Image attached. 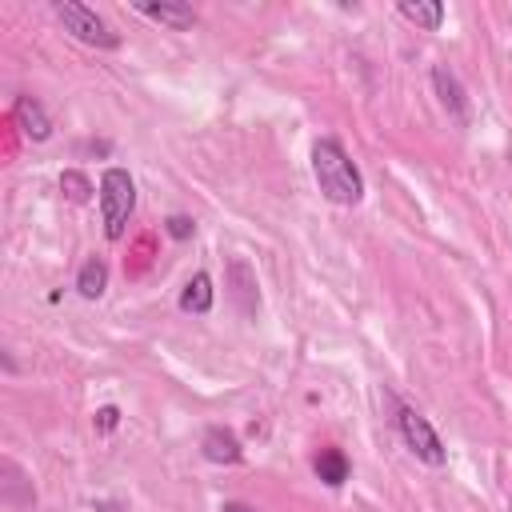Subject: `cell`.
Here are the masks:
<instances>
[{
	"label": "cell",
	"mask_w": 512,
	"mask_h": 512,
	"mask_svg": "<svg viewBox=\"0 0 512 512\" xmlns=\"http://www.w3.org/2000/svg\"><path fill=\"white\" fill-rule=\"evenodd\" d=\"M312 176H316V188L340 208H352L364 200V176L356 160L344 152V144L332 136H320L312 144Z\"/></svg>",
	"instance_id": "1"
},
{
	"label": "cell",
	"mask_w": 512,
	"mask_h": 512,
	"mask_svg": "<svg viewBox=\"0 0 512 512\" xmlns=\"http://www.w3.org/2000/svg\"><path fill=\"white\" fill-rule=\"evenodd\" d=\"M136 212V184L124 168H104L100 176V216H104V236L108 240H124L128 220Z\"/></svg>",
	"instance_id": "2"
},
{
	"label": "cell",
	"mask_w": 512,
	"mask_h": 512,
	"mask_svg": "<svg viewBox=\"0 0 512 512\" xmlns=\"http://www.w3.org/2000/svg\"><path fill=\"white\" fill-rule=\"evenodd\" d=\"M396 432H400L404 448H408L420 464H428V468H444V464H448V448H444L440 432H436L432 420H428L424 412H416L412 404H396Z\"/></svg>",
	"instance_id": "3"
},
{
	"label": "cell",
	"mask_w": 512,
	"mask_h": 512,
	"mask_svg": "<svg viewBox=\"0 0 512 512\" xmlns=\"http://www.w3.org/2000/svg\"><path fill=\"white\" fill-rule=\"evenodd\" d=\"M52 12H56V20L64 24V32H72L80 44L104 48V52H116V48H120V32H116L104 16H96V8H88V4H80V0H56Z\"/></svg>",
	"instance_id": "4"
},
{
	"label": "cell",
	"mask_w": 512,
	"mask_h": 512,
	"mask_svg": "<svg viewBox=\"0 0 512 512\" xmlns=\"http://www.w3.org/2000/svg\"><path fill=\"white\" fill-rule=\"evenodd\" d=\"M432 92H436V100H440V108L464 128L468 124V92H464V84H460V76L448 68V64H432Z\"/></svg>",
	"instance_id": "5"
},
{
	"label": "cell",
	"mask_w": 512,
	"mask_h": 512,
	"mask_svg": "<svg viewBox=\"0 0 512 512\" xmlns=\"http://www.w3.org/2000/svg\"><path fill=\"white\" fill-rule=\"evenodd\" d=\"M228 300L236 304L240 316H256L260 312V292H256V272L244 256H232L228 260Z\"/></svg>",
	"instance_id": "6"
},
{
	"label": "cell",
	"mask_w": 512,
	"mask_h": 512,
	"mask_svg": "<svg viewBox=\"0 0 512 512\" xmlns=\"http://www.w3.org/2000/svg\"><path fill=\"white\" fill-rule=\"evenodd\" d=\"M132 8H136L140 16H148V20L164 24V28H172V32H188V28H196V24H200L196 8H192V4H184V0H160V4L136 0Z\"/></svg>",
	"instance_id": "7"
},
{
	"label": "cell",
	"mask_w": 512,
	"mask_h": 512,
	"mask_svg": "<svg viewBox=\"0 0 512 512\" xmlns=\"http://www.w3.org/2000/svg\"><path fill=\"white\" fill-rule=\"evenodd\" d=\"M12 120H16V128H20L32 144H44V140L52 136V120H48V112H44V104H40L36 96H16V100H12Z\"/></svg>",
	"instance_id": "8"
},
{
	"label": "cell",
	"mask_w": 512,
	"mask_h": 512,
	"mask_svg": "<svg viewBox=\"0 0 512 512\" xmlns=\"http://www.w3.org/2000/svg\"><path fill=\"white\" fill-rule=\"evenodd\" d=\"M200 452H204V460H212V464H240V460H244V448H240L236 432H228V428H220V424L204 428Z\"/></svg>",
	"instance_id": "9"
},
{
	"label": "cell",
	"mask_w": 512,
	"mask_h": 512,
	"mask_svg": "<svg viewBox=\"0 0 512 512\" xmlns=\"http://www.w3.org/2000/svg\"><path fill=\"white\" fill-rule=\"evenodd\" d=\"M212 300H216V292H212V276L208 272H196L184 288H180V312H192V316H204V312H212Z\"/></svg>",
	"instance_id": "10"
},
{
	"label": "cell",
	"mask_w": 512,
	"mask_h": 512,
	"mask_svg": "<svg viewBox=\"0 0 512 512\" xmlns=\"http://www.w3.org/2000/svg\"><path fill=\"white\" fill-rule=\"evenodd\" d=\"M0 472H4V492H0L4 504H8V508H32V504H36V492H32V484H24L28 476L16 468V460H4Z\"/></svg>",
	"instance_id": "11"
},
{
	"label": "cell",
	"mask_w": 512,
	"mask_h": 512,
	"mask_svg": "<svg viewBox=\"0 0 512 512\" xmlns=\"http://www.w3.org/2000/svg\"><path fill=\"white\" fill-rule=\"evenodd\" d=\"M396 12H400L408 24L424 28V32H436V28L444 24V4H440V0H400Z\"/></svg>",
	"instance_id": "12"
},
{
	"label": "cell",
	"mask_w": 512,
	"mask_h": 512,
	"mask_svg": "<svg viewBox=\"0 0 512 512\" xmlns=\"http://www.w3.org/2000/svg\"><path fill=\"white\" fill-rule=\"evenodd\" d=\"M104 288H108V264H104L100 256H88V260L80 264V272H76V292H80L84 300H100Z\"/></svg>",
	"instance_id": "13"
},
{
	"label": "cell",
	"mask_w": 512,
	"mask_h": 512,
	"mask_svg": "<svg viewBox=\"0 0 512 512\" xmlns=\"http://www.w3.org/2000/svg\"><path fill=\"white\" fill-rule=\"evenodd\" d=\"M312 468H316V476H320L328 488H340V484L348 480V472H352V464H348V456H344L340 448H320L316 460H312Z\"/></svg>",
	"instance_id": "14"
},
{
	"label": "cell",
	"mask_w": 512,
	"mask_h": 512,
	"mask_svg": "<svg viewBox=\"0 0 512 512\" xmlns=\"http://www.w3.org/2000/svg\"><path fill=\"white\" fill-rule=\"evenodd\" d=\"M60 192H64L72 204H88V200H92V180H88L80 168H64V172H60Z\"/></svg>",
	"instance_id": "15"
},
{
	"label": "cell",
	"mask_w": 512,
	"mask_h": 512,
	"mask_svg": "<svg viewBox=\"0 0 512 512\" xmlns=\"http://www.w3.org/2000/svg\"><path fill=\"white\" fill-rule=\"evenodd\" d=\"M164 232H168L172 240H192V232H196V220L176 212V216H168V220H164Z\"/></svg>",
	"instance_id": "16"
},
{
	"label": "cell",
	"mask_w": 512,
	"mask_h": 512,
	"mask_svg": "<svg viewBox=\"0 0 512 512\" xmlns=\"http://www.w3.org/2000/svg\"><path fill=\"white\" fill-rule=\"evenodd\" d=\"M92 424H96V432H112V428L120 424V408H116V404H104V408H96Z\"/></svg>",
	"instance_id": "17"
},
{
	"label": "cell",
	"mask_w": 512,
	"mask_h": 512,
	"mask_svg": "<svg viewBox=\"0 0 512 512\" xmlns=\"http://www.w3.org/2000/svg\"><path fill=\"white\" fill-rule=\"evenodd\" d=\"M92 512H128V504H116V500H96Z\"/></svg>",
	"instance_id": "18"
},
{
	"label": "cell",
	"mask_w": 512,
	"mask_h": 512,
	"mask_svg": "<svg viewBox=\"0 0 512 512\" xmlns=\"http://www.w3.org/2000/svg\"><path fill=\"white\" fill-rule=\"evenodd\" d=\"M220 512H252V508H248V504H240V500H224V504H220Z\"/></svg>",
	"instance_id": "19"
}]
</instances>
